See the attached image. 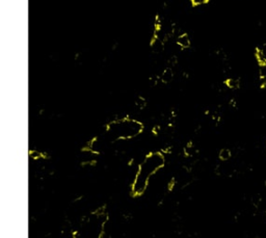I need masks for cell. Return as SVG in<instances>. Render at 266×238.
Segmentation results:
<instances>
[{
	"mask_svg": "<svg viewBox=\"0 0 266 238\" xmlns=\"http://www.w3.org/2000/svg\"><path fill=\"white\" fill-rule=\"evenodd\" d=\"M144 125L131 118L116 119L110 122L106 128V138L110 141L128 140L136 137L142 132Z\"/></svg>",
	"mask_w": 266,
	"mask_h": 238,
	"instance_id": "obj_3",
	"label": "cell"
},
{
	"mask_svg": "<svg viewBox=\"0 0 266 238\" xmlns=\"http://www.w3.org/2000/svg\"><path fill=\"white\" fill-rule=\"evenodd\" d=\"M265 216H266V210H265Z\"/></svg>",
	"mask_w": 266,
	"mask_h": 238,
	"instance_id": "obj_13",
	"label": "cell"
},
{
	"mask_svg": "<svg viewBox=\"0 0 266 238\" xmlns=\"http://www.w3.org/2000/svg\"><path fill=\"white\" fill-rule=\"evenodd\" d=\"M209 2V0H191V4L193 6H200V5H205Z\"/></svg>",
	"mask_w": 266,
	"mask_h": 238,
	"instance_id": "obj_9",
	"label": "cell"
},
{
	"mask_svg": "<svg viewBox=\"0 0 266 238\" xmlns=\"http://www.w3.org/2000/svg\"><path fill=\"white\" fill-rule=\"evenodd\" d=\"M173 78H174V72H173V70H171V68L165 69L163 72L161 73V76H160V79H161L163 82H165V83H167V82L171 81V80H173Z\"/></svg>",
	"mask_w": 266,
	"mask_h": 238,
	"instance_id": "obj_5",
	"label": "cell"
},
{
	"mask_svg": "<svg viewBox=\"0 0 266 238\" xmlns=\"http://www.w3.org/2000/svg\"><path fill=\"white\" fill-rule=\"evenodd\" d=\"M259 49H260V51H261V52H262V54L264 55V56H265V58H266V43H265V44H263L262 46L259 48Z\"/></svg>",
	"mask_w": 266,
	"mask_h": 238,
	"instance_id": "obj_12",
	"label": "cell"
},
{
	"mask_svg": "<svg viewBox=\"0 0 266 238\" xmlns=\"http://www.w3.org/2000/svg\"><path fill=\"white\" fill-rule=\"evenodd\" d=\"M218 157H219V159L222 160V161H228L231 157H232V152H231V150H229V149H222L221 152H219V154H218Z\"/></svg>",
	"mask_w": 266,
	"mask_h": 238,
	"instance_id": "obj_7",
	"label": "cell"
},
{
	"mask_svg": "<svg viewBox=\"0 0 266 238\" xmlns=\"http://www.w3.org/2000/svg\"><path fill=\"white\" fill-rule=\"evenodd\" d=\"M259 74H260V77H266V64L260 66Z\"/></svg>",
	"mask_w": 266,
	"mask_h": 238,
	"instance_id": "obj_10",
	"label": "cell"
},
{
	"mask_svg": "<svg viewBox=\"0 0 266 238\" xmlns=\"http://www.w3.org/2000/svg\"><path fill=\"white\" fill-rule=\"evenodd\" d=\"M165 158L160 152H153L146 156L136 169L132 184V191L135 195H141L146 191L151 179L164 165Z\"/></svg>",
	"mask_w": 266,
	"mask_h": 238,
	"instance_id": "obj_1",
	"label": "cell"
},
{
	"mask_svg": "<svg viewBox=\"0 0 266 238\" xmlns=\"http://www.w3.org/2000/svg\"><path fill=\"white\" fill-rule=\"evenodd\" d=\"M259 83H260V87H261V89H265L266 87V77H260Z\"/></svg>",
	"mask_w": 266,
	"mask_h": 238,
	"instance_id": "obj_11",
	"label": "cell"
},
{
	"mask_svg": "<svg viewBox=\"0 0 266 238\" xmlns=\"http://www.w3.org/2000/svg\"><path fill=\"white\" fill-rule=\"evenodd\" d=\"M226 86L231 90H237L240 86V81L235 78H229L226 80Z\"/></svg>",
	"mask_w": 266,
	"mask_h": 238,
	"instance_id": "obj_6",
	"label": "cell"
},
{
	"mask_svg": "<svg viewBox=\"0 0 266 238\" xmlns=\"http://www.w3.org/2000/svg\"><path fill=\"white\" fill-rule=\"evenodd\" d=\"M262 202H263V198L260 194H256L251 197V204H253V206L255 207V208H260Z\"/></svg>",
	"mask_w": 266,
	"mask_h": 238,
	"instance_id": "obj_8",
	"label": "cell"
},
{
	"mask_svg": "<svg viewBox=\"0 0 266 238\" xmlns=\"http://www.w3.org/2000/svg\"><path fill=\"white\" fill-rule=\"evenodd\" d=\"M107 214L103 209H98L85 215L77 225L73 238H101L104 233Z\"/></svg>",
	"mask_w": 266,
	"mask_h": 238,
	"instance_id": "obj_2",
	"label": "cell"
},
{
	"mask_svg": "<svg viewBox=\"0 0 266 238\" xmlns=\"http://www.w3.org/2000/svg\"><path fill=\"white\" fill-rule=\"evenodd\" d=\"M176 43L179 47L183 48V49H186V48L190 47L191 41H190L189 35H188L187 33H181V35H179L177 36Z\"/></svg>",
	"mask_w": 266,
	"mask_h": 238,
	"instance_id": "obj_4",
	"label": "cell"
}]
</instances>
